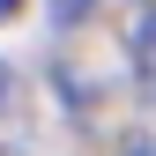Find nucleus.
<instances>
[{
  "instance_id": "1",
  "label": "nucleus",
  "mask_w": 156,
  "mask_h": 156,
  "mask_svg": "<svg viewBox=\"0 0 156 156\" xmlns=\"http://www.w3.org/2000/svg\"><path fill=\"white\" fill-rule=\"evenodd\" d=\"M89 8H97V0H52V23H82Z\"/></svg>"
},
{
  "instance_id": "2",
  "label": "nucleus",
  "mask_w": 156,
  "mask_h": 156,
  "mask_svg": "<svg viewBox=\"0 0 156 156\" xmlns=\"http://www.w3.org/2000/svg\"><path fill=\"white\" fill-rule=\"evenodd\" d=\"M15 8H23V0H0V23H8V15H15Z\"/></svg>"
},
{
  "instance_id": "3",
  "label": "nucleus",
  "mask_w": 156,
  "mask_h": 156,
  "mask_svg": "<svg viewBox=\"0 0 156 156\" xmlns=\"http://www.w3.org/2000/svg\"><path fill=\"white\" fill-rule=\"evenodd\" d=\"M0 112H8V67H0Z\"/></svg>"
}]
</instances>
